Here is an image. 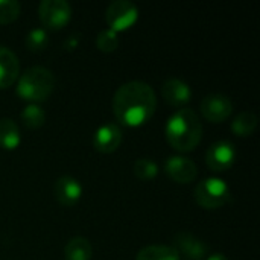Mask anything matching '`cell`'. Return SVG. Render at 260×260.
<instances>
[{
	"mask_svg": "<svg viewBox=\"0 0 260 260\" xmlns=\"http://www.w3.org/2000/svg\"><path fill=\"white\" fill-rule=\"evenodd\" d=\"M155 108V91L143 81H129L122 84L113 96V111L116 119L129 128L146 123L154 116Z\"/></svg>",
	"mask_w": 260,
	"mask_h": 260,
	"instance_id": "6da1fadb",
	"label": "cell"
},
{
	"mask_svg": "<svg viewBox=\"0 0 260 260\" xmlns=\"http://www.w3.org/2000/svg\"><path fill=\"white\" fill-rule=\"evenodd\" d=\"M165 134L168 143L178 152H190L201 142L203 126L192 108L177 110L166 122Z\"/></svg>",
	"mask_w": 260,
	"mask_h": 260,
	"instance_id": "7a4b0ae2",
	"label": "cell"
},
{
	"mask_svg": "<svg viewBox=\"0 0 260 260\" xmlns=\"http://www.w3.org/2000/svg\"><path fill=\"white\" fill-rule=\"evenodd\" d=\"M55 88L53 73L43 66L26 69L17 79V94L29 104L46 101Z\"/></svg>",
	"mask_w": 260,
	"mask_h": 260,
	"instance_id": "3957f363",
	"label": "cell"
},
{
	"mask_svg": "<svg viewBox=\"0 0 260 260\" xmlns=\"http://www.w3.org/2000/svg\"><path fill=\"white\" fill-rule=\"evenodd\" d=\"M232 198V190L225 180L209 177L195 187V201L203 209H219Z\"/></svg>",
	"mask_w": 260,
	"mask_h": 260,
	"instance_id": "277c9868",
	"label": "cell"
},
{
	"mask_svg": "<svg viewBox=\"0 0 260 260\" xmlns=\"http://www.w3.org/2000/svg\"><path fill=\"white\" fill-rule=\"evenodd\" d=\"M38 15L46 29L59 30L72 18V6L66 0H43L38 6Z\"/></svg>",
	"mask_w": 260,
	"mask_h": 260,
	"instance_id": "5b68a950",
	"label": "cell"
},
{
	"mask_svg": "<svg viewBox=\"0 0 260 260\" xmlns=\"http://www.w3.org/2000/svg\"><path fill=\"white\" fill-rule=\"evenodd\" d=\"M139 18V8L129 0H116L108 5L105 20L114 32H122L134 26Z\"/></svg>",
	"mask_w": 260,
	"mask_h": 260,
	"instance_id": "8992f818",
	"label": "cell"
},
{
	"mask_svg": "<svg viewBox=\"0 0 260 260\" xmlns=\"http://www.w3.org/2000/svg\"><path fill=\"white\" fill-rule=\"evenodd\" d=\"M200 111L206 120L213 123H221L227 120L233 113V102L229 96L221 93L207 94L200 104Z\"/></svg>",
	"mask_w": 260,
	"mask_h": 260,
	"instance_id": "52a82bcc",
	"label": "cell"
},
{
	"mask_svg": "<svg viewBox=\"0 0 260 260\" xmlns=\"http://www.w3.org/2000/svg\"><path fill=\"white\" fill-rule=\"evenodd\" d=\"M236 161V148L229 140L215 142L206 152V163L215 172L230 169Z\"/></svg>",
	"mask_w": 260,
	"mask_h": 260,
	"instance_id": "ba28073f",
	"label": "cell"
},
{
	"mask_svg": "<svg viewBox=\"0 0 260 260\" xmlns=\"http://www.w3.org/2000/svg\"><path fill=\"white\" fill-rule=\"evenodd\" d=\"M172 248L178 253L180 259L186 260H204L209 253L207 244L189 232H178L174 236Z\"/></svg>",
	"mask_w": 260,
	"mask_h": 260,
	"instance_id": "9c48e42d",
	"label": "cell"
},
{
	"mask_svg": "<svg viewBox=\"0 0 260 260\" xmlns=\"http://www.w3.org/2000/svg\"><path fill=\"white\" fill-rule=\"evenodd\" d=\"M165 172L172 181L178 184H187L197 178L198 169L190 158L184 155H171L165 163Z\"/></svg>",
	"mask_w": 260,
	"mask_h": 260,
	"instance_id": "30bf717a",
	"label": "cell"
},
{
	"mask_svg": "<svg viewBox=\"0 0 260 260\" xmlns=\"http://www.w3.org/2000/svg\"><path fill=\"white\" fill-rule=\"evenodd\" d=\"M122 139L123 134L117 123H104L93 134V146L101 154H111L117 151Z\"/></svg>",
	"mask_w": 260,
	"mask_h": 260,
	"instance_id": "8fae6325",
	"label": "cell"
},
{
	"mask_svg": "<svg viewBox=\"0 0 260 260\" xmlns=\"http://www.w3.org/2000/svg\"><path fill=\"white\" fill-rule=\"evenodd\" d=\"M53 197L61 206L72 207L81 200L82 186L76 178H73L70 175L59 177L53 184Z\"/></svg>",
	"mask_w": 260,
	"mask_h": 260,
	"instance_id": "7c38bea8",
	"label": "cell"
},
{
	"mask_svg": "<svg viewBox=\"0 0 260 260\" xmlns=\"http://www.w3.org/2000/svg\"><path fill=\"white\" fill-rule=\"evenodd\" d=\"M163 99L174 107L186 105L192 98V90L187 82L180 78H169L161 85Z\"/></svg>",
	"mask_w": 260,
	"mask_h": 260,
	"instance_id": "4fadbf2b",
	"label": "cell"
},
{
	"mask_svg": "<svg viewBox=\"0 0 260 260\" xmlns=\"http://www.w3.org/2000/svg\"><path fill=\"white\" fill-rule=\"evenodd\" d=\"M20 76L17 55L6 46H0V88L11 87Z\"/></svg>",
	"mask_w": 260,
	"mask_h": 260,
	"instance_id": "5bb4252c",
	"label": "cell"
},
{
	"mask_svg": "<svg viewBox=\"0 0 260 260\" xmlns=\"http://www.w3.org/2000/svg\"><path fill=\"white\" fill-rule=\"evenodd\" d=\"M20 140L21 136L18 125L9 117L0 119V148L12 151L20 145Z\"/></svg>",
	"mask_w": 260,
	"mask_h": 260,
	"instance_id": "9a60e30c",
	"label": "cell"
},
{
	"mask_svg": "<svg viewBox=\"0 0 260 260\" xmlns=\"http://www.w3.org/2000/svg\"><path fill=\"white\" fill-rule=\"evenodd\" d=\"M93 248L88 239L76 236L72 238L64 248L66 260H91Z\"/></svg>",
	"mask_w": 260,
	"mask_h": 260,
	"instance_id": "2e32d148",
	"label": "cell"
},
{
	"mask_svg": "<svg viewBox=\"0 0 260 260\" xmlns=\"http://www.w3.org/2000/svg\"><path fill=\"white\" fill-rule=\"evenodd\" d=\"M257 123V116L253 111H242L232 122V131L239 137H247L256 131Z\"/></svg>",
	"mask_w": 260,
	"mask_h": 260,
	"instance_id": "e0dca14e",
	"label": "cell"
},
{
	"mask_svg": "<svg viewBox=\"0 0 260 260\" xmlns=\"http://www.w3.org/2000/svg\"><path fill=\"white\" fill-rule=\"evenodd\" d=\"M136 260H181L178 253L168 245H148L142 248Z\"/></svg>",
	"mask_w": 260,
	"mask_h": 260,
	"instance_id": "ac0fdd59",
	"label": "cell"
},
{
	"mask_svg": "<svg viewBox=\"0 0 260 260\" xmlns=\"http://www.w3.org/2000/svg\"><path fill=\"white\" fill-rule=\"evenodd\" d=\"M21 120L24 126L30 129H37L44 125L46 122V113L38 104H29L21 111Z\"/></svg>",
	"mask_w": 260,
	"mask_h": 260,
	"instance_id": "d6986e66",
	"label": "cell"
},
{
	"mask_svg": "<svg viewBox=\"0 0 260 260\" xmlns=\"http://www.w3.org/2000/svg\"><path fill=\"white\" fill-rule=\"evenodd\" d=\"M158 174V166L151 158H139L134 163V175L143 181L154 180Z\"/></svg>",
	"mask_w": 260,
	"mask_h": 260,
	"instance_id": "ffe728a7",
	"label": "cell"
},
{
	"mask_svg": "<svg viewBox=\"0 0 260 260\" xmlns=\"http://www.w3.org/2000/svg\"><path fill=\"white\" fill-rule=\"evenodd\" d=\"M26 47L32 52H41L47 47L49 37L44 27H34L27 35H26Z\"/></svg>",
	"mask_w": 260,
	"mask_h": 260,
	"instance_id": "44dd1931",
	"label": "cell"
},
{
	"mask_svg": "<svg viewBox=\"0 0 260 260\" xmlns=\"http://www.w3.org/2000/svg\"><path fill=\"white\" fill-rule=\"evenodd\" d=\"M96 46H98L99 50H102L105 53L114 52L119 47V35H117V32H114L110 27L101 30L98 34V38H96Z\"/></svg>",
	"mask_w": 260,
	"mask_h": 260,
	"instance_id": "7402d4cb",
	"label": "cell"
},
{
	"mask_svg": "<svg viewBox=\"0 0 260 260\" xmlns=\"http://www.w3.org/2000/svg\"><path fill=\"white\" fill-rule=\"evenodd\" d=\"M21 5L15 0H0V24L12 23L18 18Z\"/></svg>",
	"mask_w": 260,
	"mask_h": 260,
	"instance_id": "603a6c76",
	"label": "cell"
},
{
	"mask_svg": "<svg viewBox=\"0 0 260 260\" xmlns=\"http://www.w3.org/2000/svg\"><path fill=\"white\" fill-rule=\"evenodd\" d=\"M206 260H229V259H227V256H225V254H222V253H213V254L207 256V259Z\"/></svg>",
	"mask_w": 260,
	"mask_h": 260,
	"instance_id": "cb8c5ba5",
	"label": "cell"
}]
</instances>
